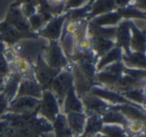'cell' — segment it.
Masks as SVG:
<instances>
[{
	"label": "cell",
	"mask_w": 146,
	"mask_h": 137,
	"mask_svg": "<svg viewBox=\"0 0 146 137\" xmlns=\"http://www.w3.org/2000/svg\"><path fill=\"white\" fill-rule=\"evenodd\" d=\"M73 86V75L71 72L70 66L66 69L61 70L58 74L53 79L52 83L50 85L49 90L55 95V97L58 100L59 104H62L65 96H66L68 90Z\"/></svg>",
	"instance_id": "cell-3"
},
{
	"label": "cell",
	"mask_w": 146,
	"mask_h": 137,
	"mask_svg": "<svg viewBox=\"0 0 146 137\" xmlns=\"http://www.w3.org/2000/svg\"><path fill=\"white\" fill-rule=\"evenodd\" d=\"M123 20L121 14L119 11L116 9L111 12L105 13V14L99 15V16L94 17L93 19L89 20L93 24L97 25V26L102 27H115L119 24L121 21Z\"/></svg>",
	"instance_id": "cell-18"
},
{
	"label": "cell",
	"mask_w": 146,
	"mask_h": 137,
	"mask_svg": "<svg viewBox=\"0 0 146 137\" xmlns=\"http://www.w3.org/2000/svg\"><path fill=\"white\" fill-rule=\"evenodd\" d=\"M101 134H103L106 137H128L127 130L125 127L120 126V125L114 124H104L102 127Z\"/></svg>",
	"instance_id": "cell-25"
},
{
	"label": "cell",
	"mask_w": 146,
	"mask_h": 137,
	"mask_svg": "<svg viewBox=\"0 0 146 137\" xmlns=\"http://www.w3.org/2000/svg\"><path fill=\"white\" fill-rule=\"evenodd\" d=\"M114 10H116L114 0H94V2L90 5V11L87 20L89 21L94 17Z\"/></svg>",
	"instance_id": "cell-17"
},
{
	"label": "cell",
	"mask_w": 146,
	"mask_h": 137,
	"mask_svg": "<svg viewBox=\"0 0 146 137\" xmlns=\"http://www.w3.org/2000/svg\"><path fill=\"white\" fill-rule=\"evenodd\" d=\"M21 80H22V76L19 73H17L16 71L13 70H10V73L5 77L2 93L8 99L9 102L16 97Z\"/></svg>",
	"instance_id": "cell-14"
},
{
	"label": "cell",
	"mask_w": 146,
	"mask_h": 137,
	"mask_svg": "<svg viewBox=\"0 0 146 137\" xmlns=\"http://www.w3.org/2000/svg\"><path fill=\"white\" fill-rule=\"evenodd\" d=\"M112 108L120 111L129 121H145L146 120V109L141 106L134 104H121V105H110Z\"/></svg>",
	"instance_id": "cell-11"
},
{
	"label": "cell",
	"mask_w": 146,
	"mask_h": 137,
	"mask_svg": "<svg viewBox=\"0 0 146 137\" xmlns=\"http://www.w3.org/2000/svg\"><path fill=\"white\" fill-rule=\"evenodd\" d=\"M103 121L99 115H88L86 118L85 127H84L83 135L84 137H91L100 133L103 127Z\"/></svg>",
	"instance_id": "cell-22"
},
{
	"label": "cell",
	"mask_w": 146,
	"mask_h": 137,
	"mask_svg": "<svg viewBox=\"0 0 146 137\" xmlns=\"http://www.w3.org/2000/svg\"><path fill=\"white\" fill-rule=\"evenodd\" d=\"M79 137H84V136H79Z\"/></svg>",
	"instance_id": "cell-40"
},
{
	"label": "cell",
	"mask_w": 146,
	"mask_h": 137,
	"mask_svg": "<svg viewBox=\"0 0 146 137\" xmlns=\"http://www.w3.org/2000/svg\"><path fill=\"white\" fill-rule=\"evenodd\" d=\"M128 137H129V136H128Z\"/></svg>",
	"instance_id": "cell-41"
},
{
	"label": "cell",
	"mask_w": 146,
	"mask_h": 137,
	"mask_svg": "<svg viewBox=\"0 0 146 137\" xmlns=\"http://www.w3.org/2000/svg\"><path fill=\"white\" fill-rule=\"evenodd\" d=\"M83 104L84 113L86 115H99L101 116L108 108L110 105L103 101L102 99L92 95L91 93H88L83 96L80 97Z\"/></svg>",
	"instance_id": "cell-8"
},
{
	"label": "cell",
	"mask_w": 146,
	"mask_h": 137,
	"mask_svg": "<svg viewBox=\"0 0 146 137\" xmlns=\"http://www.w3.org/2000/svg\"><path fill=\"white\" fill-rule=\"evenodd\" d=\"M114 2H115L116 9H121L129 6L130 3H131V0H114Z\"/></svg>",
	"instance_id": "cell-33"
},
{
	"label": "cell",
	"mask_w": 146,
	"mask_h": 137,
	"mask_svg": "<svg viewBox=\"0 0 146 137\" xmlns=\"http://www.w3.org/2000/svg\"><path fill=\"white\" fill-rule=\"evenodd\" d=\"M28 23H29V26H30V29L32 32L34 33H38L41 29L43 28L46 22L44 21V19L40 16V14L38 13H35L33 14L32 16H30L28 18Z\"/></svg>",
	"instance_id": "cell-26"
},
{
	"label": "cell",
	"mask_w": 146,
	"mask_h": 137,
	"mask_svg": "<svg viewBox=\"0 0 146 137\" xmlns=\"http://www.w3.org/2000/svg\"><path fill=\"white\" fill-rule=\"evenodd\" d=\"M61 70H57V69H54L47 65V63L43 60L42 55H40L33 64L34 78L41 85L43 90H47L50 88L53 79L56 77V75Z\"/></svg>",
	"instance_id": "cell-4"
},
{
	"label": "cell",
	"mask_w": 146,
	"mask_h": 137,
	"mask_svg": "<svg viewBox=\"0 0 146 137\" xmlns=\"http://www.w3.org/2000/svg\"><path fill=\"white\" fill-rule=\"evenodd\" d=\"M88 3V0H66L65 2V12L78 7H82Z\"/></svg>",
	"instance_id": "cell-28"
},
{
	"label": "cell",
	"mask_w": 146,
	"mask_h": 137,
	"mask_svg": "<svg viewBox=\"0 0 146 137\" xmlns=\"http://www.w3.org/2000/svg\"><path fill=\"white\" fill-rule=\"evenodd\" d=\"M93 2H94V0H88V3L86 5H89V6H90V5H91Z\"/></svg>",
	"instance_id": "cell-38"
},
{
	"label": "cell",
	"mask_w": 146,
	"mask_h": 137,
	"mask_svg": "<svg viewBox=\"0 0 146 137\" xmlns=\"http://www.w3.org/2000/svg\"><path fill=\"white\" fill-rule=\"evenodd\" d=\"M130 5L138 10L146 12V0H131Z\"/></svg>",
	"instance_id": "cell-31"
},
{
	"label": "cell",
	"mask_w": 146,
	"mask_h": 137,
	"mask_svg": "<svg viewBox=\"0 0 146 137\" xmlns=\"http://www.w3.org/2000/svg\"><path fill=\"white\" fill-rule=\"evenodd\" d=\"M89 93H91L92 95L98 97V98L102 99V100L105 101V102L108 103L109 105L133 104V103H131L130 101H128L120 92L112 90V89L105 88V87L98 86V85L92 86Z\"/></svg>",
	"instance_id": "cell-7"
},
{
	"label": "cell",
	"mask_w": 146,
	"mask_h": 137,
	"mask_svg": "<svg viewBox=\"0 0 146 137\" xmlns=\"http://www.w3.org/2000/svg\"><path fill=\"white\" fill-rule=\"evenodd\" d=\"M42 58L47 65L57 70H63L70 66V61L63 53L58 41H48L42 53Z\"/></svg>",
	"instance_id": "cell-1"
},
{
	"label": "cell",
	"mask_w": 146,
	"mask_h": 137,
	"mask_svg": "<svg viewBox=\"0 0 146 137\" xmlns=\"http://www.w3.org/2000/svg\"><path fill=\"white\" fill-rule=\"evenodd\" d=\"M70 112H84L83 104L77 95L74 86H72L67 92L62 104H61V113L66 114Z\"/></svg>",
	"instance_id": "cell-12"
},
{
	"label": "cell",
	"mask_w": 146,
	"mask_h": 137,
	"mask_svg": "<svg viewBox=\"0 0 146 137\" xmlns=\"http://www.w3.org/2000/svg\"><path fill=\"white\" fill-rule=\"evenodd\" d=\"M123 54V50L119 46L115 45L113 48L110 49L107 53H105L103 56H101L98 59L97 63H96V70L101 71L107 66H109L110 64H112V63L122 61Z\"/></svg>",
	"instance_id": "cell-16"
},
{
	"label": "cell",
	"mask_w": 146,
	"mask_h": 137,
	"mask_svg": "<svg viewBox=\"0 0 146 137\" xmlns=\"http://www.w3.org/2000/svg\"><path fill=\"white\" fill-rule=\"evenodd\" d=\"M60 113L61 107L55 95L49 89L43 90L42 96L39 99L37 114L49 122H52Z\"/></svg>",
	"instance_id": "cell-2"
},
{
	"label": "cell",
	"mask_w": 146,
	"mask_h": 137,
	"mask_svg": "<svg viewBox=\"0 0 146 137\" xmlns=\"http://www.w3.org/2000/svg\"><path fill=\"white\" fill-rule=\"evenodd\" d=\"M38 1L39 0H16V2L12 5L11 7H19L20 5L22 4H33L35 6L38 5Z\"/></svg>",
	"instance_id": "cell-32"
},
{
	"label": "cell",
	"mask_w": 146,
	"mask_h": 137,
	"mask_svg": "<svg viewBox=\"0 0 146 137\" xmlns=\"http://www.w3.org/2000/svg\"><path fill=\"white\" fill-rule=\"evenodd\" d=\"M124 68H125V65L123 64V62L122 61H118V62L110 64L109 66L104 68L103 70L108 71V72L112 73L114 75H122L124 72Z\"/></svg>",
	"instance_id": "cell-27"
},
{
	"label": "cell",
	"mask_w": 146,
	"mask_h": 137,
	"mask_svg": "<svg viewBox=\"0 0 146 137\" xmlns=\"http://www.w3.org/2000/svg\"><path fill=\"white\" fill-rule=\"evenodd\" d=\"M46 3L52 8L61 9L65 12V2L66 0H45Z\"/></svg>",
	"instance_id": "cell-30"
},
{
	"label": "cell",
	"mask_w": 146,
	"mask_h": 137,
	"mask_svg": "<svg viewBox=\"0 0 146 137\" xmlns=\"http://www.w3.org/2000/svg\"><path fill=\"white\" fill-rule=\"evenodd\" d=\"M9 101L2 92L0 93V120L8 112Z\"/></svg>",
	"instance_id": "cell-29"
},
{
	"label": "cell",
	"mask_w": 146,
	"mask_h": 137,
	"mask_svg": "<svg viewBox=\"0 0 146 137\" xmlns=\"http://www.w3.org/2000/svg\"><path fill=\"white\" fill-rule=\"evenodd\" d=\"M91 137H106V136H104V135L101 134V133H98V134L93 135V136H91Z\"/></svg>",
	"instance_id": "cell-36"
},
{
	"label": "cell",
	"mask_w": 146,
	"mask_h": 137,
	"mask_svg": "<svg viewBox=\"0 0 146 137\" xmlns=\"http://www.w3.org/2000/svg\"><path fill=\"white\" fill-rule=\"evenodd\" d=\"M122 62L128 68L146 70V53L131 51L129 54H123Z\"/></svg>",
	"instance_id": "cell-19"
},
{
	"label": "cell",
	"mask_w": 146,
	"mask_h": 137,
	"mask_svg": "<svg viewBox=\"0 0 146 137\" xmlns=\"http://www.w3.org/2000/svg\"><path fill=\"white\" fill-rule=\"evenodd\" d=\"M51 125H52V131L54 132L55 137H73L67 124L65 114L63 113H60L51 122Z\"/></svg>",
	"instance_id": "cell-23"
},
{
	"label": "cell",
	"mask_w": 146,
	"mask_h": 137,
	"mask_svg": "<svg viewBox=\"0 0 146 137\" xmlns=\"http://www.w3.org/2000/svg\"><path fill=\"white\" fill-rule=\"evenodd\" d=\"M65 117H66L67 124L73 137L82 136L87 115L84 112H70L66 113Z\"/></svg>",
	"instance_id": "cell-13"
},
{
	"label": "cell",
	"mask_w": 146,
	"mask_h": 137,
	"mask_svg": "<svg viewBox=\"0 0 146 137\" xmlns=\"http://www.w3.org/2000/svg\"><path fill=\"white\" fill-rule=\"evenodd\" d=\"M4 77H1L0 76V93L2 92L3 90V84H4Z\"/></svg>",
	"instance_id": "cell-34"
},
{
	"label": "cell",
	"mask_w": 146,
	"mask_h": 137,
	"mask_svg": "<svg viewBox=\"0 0 146 137\" xmlns=\"http://www.w3.org/2000/svg\"><path fill=\"white\" fill-rule=\"evenodd\" d=\"M142 30H143V32L145 33V35H146V25H145V27H144V28L142 29Z\"/></svg>",
	"instance_id": "cell-39"
},
{
	"label": "cell",
	"mask_w": 146,
	"mask_h": 137,
	"mask_svg": "<svg viewBox=\"0 0 146 137\" xmlns=\"http://www.w3.org/2000/svg\"><path fill=\"white\" fill-rule=\"evenodd\" d=\"M43 93V88L35 78H22L18 87L16 96L32 97L40 99Z\"/></svg>",
	"instance_id": "cell-10"
},
{
	"label": "cell",
	"mask_w": 146,
	"mask_h": 137,
	"mask_svg": "<svg viewBox=\"0 0 146 137\" xmlns=\"http://www.w3.org/2000/svg\"><path fill=\"white\" fill-rule=\"evenodd\" d=\"M39 99L26 96H16L9 102L8 112L18 115H26L37 113Z\"/></svg>",
	"instance_id": "cell-6"
},
{
	"label": "cell",
	"mask_w": 146,
	"mask_h": 137,
	"mask_svg": "<svg viewBox=\"0 0 146 137\" xmlns=\"http://www.w3.org/2000/svg\"><path fill=\"white\" fill-rule=\"evenodd\" d=\"M129 137H146V133H143V134H139V135H134V136H129Z\"/></svg>",
	"instance_id": "cell-35"
},
{
	"label": "cell",
	"mask_w": 146,
	"mask_h": 137,
	"mask_svg": "<svg viewBox=\"0 0 146 137\" xmlns=\"http://www.w3.org/2000/svg\"><path fill=\"white\" fill-rule=\"evenodd\" d=\"M130 50L133 52H145L146 53V35L143 30L138 28L132 20H130Z\"/></svg>",
	"instance_id": "cell-15"
},
{
	"label": "cell",
	"mask_w": 146,
	"mask_h": 137,
	"mask_svg": "<svg viewBox=\"0 0 146 137\" xmlns=\"http://www.w3.org/2000/svg\"><path fill=\"white\" fill-rule=\"evenodd\" d=\"M92 43V51L98 59L107 53L115 46V41L106 39L103 37H89Z\"/></svg>",
	"instance_id": "cell-20"
},
{
	"label": "cell",
	"mask_w": 146,
	"mask_h": 137,
	"mask_svg": "<svg viewBox=\"0 0 146 137\" xmlns=\"http://www.w3.org/2000/svg\"><path fill=\"white\" fill-rule=\"evenodd\" d=\"M128 101L138 106H141L146 109V99L143 94V89L142 88H134L130 90L124 91L121 93Z\"/></svg>",
	"instance_id": "cell-24"
},
{
	"label": "cell",
	"mask_w": 146,
	"mask_h": 137,
	"mask_svg": "<svg viewBox=\"0 0 146 137\" xmlns=\"http://www.w3.org/2000/svg\"><path fill=\"white\" fill-rule=\"evenodd\" d=\"M130 39H131V30H130V20L123 19L116 26L115 45L119 46L123 50L124 54H129L130 50Z\"/></svg>",
	"instance_id": "cell-9"
},
{
	"label": "cell",
	"mask_w": 146,
	"mask_h": 137,
	"mask_svg": "<svg viewBox=\"0 0 146 137\" xmlns=\"http://www.w3.org/2000/svg\"><path fill=\"white\" fill-rule=\"evenodd\" d=\"M67 19L66 12L54 16L43 26V28L37 34L39 37L47 41H58L62 34L63 27Z\"/></svg>",
	"instance_id": "cell-5"
},
{
	"label": "cell",
	"mask_w": 146,
	"mask_h": 137,
	"mask_svg": "<svg viewBox=\"0 0 146 137\" xmlns=\"http://www.w3.org/2000/svg\"><path fill=\"white\" fill-rule=\"evenodd\" d=\"M103 124H114V125H120L126 128L128 124V120L125 118L123 114L120 111L112 108L109 106V108L101 115Z\"/></svg>",
	"instance_id": "cell-21"
},
{
	"label": "cell",
	"mask_w": 146,
	"mask_h": 137,
	"mask_svg": "<svg viewBox=\"0 0 146 137\" xmlns=\"http://www.w3.org/2000/svg\"><path fill=\"white\" fill-rule=\"evenodd\" d=\"M142 89H143V94H144V97H145V99H146V85H145V86H144Z\"/></svg>",
	"instance_id": "cell-37"
}]
</instances>
